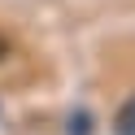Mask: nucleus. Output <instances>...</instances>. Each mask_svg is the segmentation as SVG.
<instances>
[{
	"label": "nucleus",
	"instance_id": "nucleus-1",
	"mask_svg": "<svg viewBox=\"0 0 135 135\" xmlns=\"http://www.w3.org/2000/svg\"><path fill=\"white\" fill-rule=\"evenodd\" d=\"M113 135H135V96L118 109V118H113Z\"/></svg>",
	"mask_w": 135,
	"mask_h": 135
},
{
	"label": "nucleus",
	"instance_id": "nucleus-2",
	"mask_svg": "<svg viewBox=\"0 0 135 135\" xmlns=\"http://www.w3.org/2000/svg\"><path fill=\"white\" fill-rule=\"evenodd\" d=\"M4 52H9V44H4V39H0V57H4Z\"/></svg>",
	"mask_w": 135,
	"mask_h": 135
}]
</instances>
